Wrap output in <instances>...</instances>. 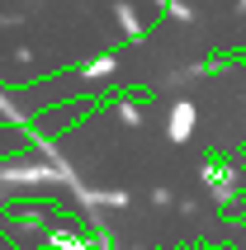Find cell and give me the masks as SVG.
Listing matches in <instances>:
<instances>
[{
    "label": "cell",
    "instance_id": "6da1fadb",
    "mask_svg": "<svg viewBox=\"0 0 246 250\" xmlns=\"http://www.w3.org/2000/svg\"><path fill=\"white\" fill-rule=\"evenodd\" d=\"M190 127H194V109L180 104V109L171 113V137H190Z\"/></svg>",
    "mask_w": 246,
    "mask_h": 250
}]
</instances>
